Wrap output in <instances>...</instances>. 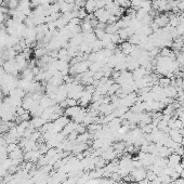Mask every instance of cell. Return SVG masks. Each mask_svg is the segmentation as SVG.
I'll return each instance as SVG.
<instances>
[{"label":"cell","instance_id":"cell-1","mask_svg":"<svg viewBox=\"0 0 184 184\" xmlns=\"http://www.w3.org/2000/svg\"><path fill=\"white\" fill-rule=\"evenodd\" d=\"M94 16H95V19L100 22V23H105L107 24L108 21H109V17H111V14H109V12L106 10L105 8L103 9H98L94 13Z\"/></svg>","mask_w":184,"mask_h":184},{"label":"cell","instance_id":"cell-2","mask_svg":"<svg viewBox=\"0 0 184 184\" xmlns=\"http://www.w3.org/2000/svg\"><path fill=\"white\" fill-rule=\"evenodd\" d=\"M146 171L147 170L144 167H142V168H134L130 172V174L133 176L135 182H139V181H141L146 178Z\"/></svg>","mask_w":184,"mask_h":184},{"label":"cell","instance_id":"cell-3","mask_svg":"<svg viewBox=\"0 0 184 184\" xmlns=\"http://www.w3.org/2000/svg\"><path fill=\"white\" fill-rule=\"evenodd\" d=\"M154 23L157 24V26L159 28H164L169 24V16H168V12L165 13V14H159L157 15L155 19H154Z\"/></svg>","mask_w":184,"mask_h":184},{"label":"cell","instance_id":"cell-4","mask_svg":"<svg viewBox=\"0 0 184 184\" xmlns=\"http://www.w3.org/2000/svg\"><path fill=\"white\" fill-rule=\"evenodd\" d=\"M181 161H182V157H181L180 155H178V154L176 153H172L168 157V165L167 166L170 167V168H174V166L180 164Z\"/></svg>","mask_w":184,"mask_h":184},{"label":"cell","instance_id":"cell-5","mask_svg":"<svg viewBox=\"0 0 184 184\" xmlns=\"http://www.w3.org/2000/svg\"><path fill=\"white\" fill-rule=\"evenodd\" d=\"M134 47L133 45H131L129 41H123V43H120V50H121V52H123L125 55H129V54L132 52V50L134 49Z\"/></svg>","mask_w":184,"mask_h":184},{"label":"cell","instance_id":"cell-6","mask_svg":"<svg viewBox=\"0 0 184 184\" xmlns=\"http://www.w3.org/2000/svg\"><path fill=\"white\" fill-rule=\"evenodd\" d=\"M115 107L113 106V104H101L100 108H99V112H100L102 115L106 116V115H109L112 114L113 112H114Z\"/></svg>","mask_w":184,"mask_h":184},{"label":"cell","instance_id":"cell-7","mask_svg":"<svg viewBox=\"0 0 184 184\" xmlns=\"http://www.w3.org/2000/svg\"><path fill=\"white\" fill-rule=\"evenodd\" d=\"M84 10L87 11L88 14H93L98 10L96 9L95 0H87V2L84 4Z\"/></svg>","mask_w":184,"mask_h":184},{"label":"cell","instance_id":"cell-8","mask_svg":"<svg viewBox=\"0 0 184 184\" xmlns=\"http://www.w3.org/2000/svg\"><path fill=\"white\" fill-rule=\"evenodd\" d=\"M164 92H165V95L166 98H170V99H173V98H176L178 96V91H176V89L173 87V86H168V87H166L164 88Z\"/></svg>","mask_w":184,"mask_h":184},{"label":"cell","instance_id":"cell-9","mask_svg":"<svg viewBox=\"0 0 184 184\" xmlns=\"http://www.w3.org/2000/svg\"><path fill=\"white\" fill-rule=\"evenodd\" d=\"M77 125H78V123H74L73 120H70V121H69V123H67V125H66L65 127H64V129L62 130L61 133L63 134L64 137H65V135H68V134L70 133V132H73V131L75 130V129H76Z\"/></svg>","mask_w":184,"mask_h":184},{"label":"cell","instance_id":"cell-10","mask_svg":"<svg viewBox=\"0 0 184 184\" xmlns=\"http://www.w3.org/2000/svg\"><path fill=\"white\" fill-rule=\"evenodd\" d=\"M31 125L35 127V128H37V129H40L45 123H48V120H46L45 118H42L41 116H39V117H34V118L31 119Z\"/></svg>","mask_w":184,"mask_h":184},{"label":"cell","instance_id":"cell-11","mask_svg":"<svg viewBox=\"0 0 184 184\" xmlns=\"http://www.w3.org/2000/svg\"><path fill=\"white\" fill-rule=\"evenodd\" d=\"M80 109H81V106H79V105L73 106V107H67L64 109V115L67 116V117H74Z\"/></svg>","mask_w":184,"mask_h":184},{"label":"cell","instance_id":"cell-12","mask_svg":"<svg viewBox=\"0 0 184 184\" xmlns=\"http://www.w3.org/2000/svg\"><path fill=\"white\" fill-rule=\"evenodd\" d=\"M23 152L21 150V147H17L15 151L9 153V158H11L12 160H14V159H23Z\"/></svg>","mask_w":184,"mask_h":184},{"label":"cell","instance_id":"cell-13","mask_svg":"<svg viewBox=\"0 0 184 184\" xmlns=\"http://www.w3.org/2000/svg\"><path fill=\"white\" fill-rule=\"evenodd\" d=\"M119 27L117 26V24H107L106 25V28H105V33L108 35H113V34H117L118 33Z\"/></svg>","mask_w":184,"mask_h":184},{"label":"cell","instance_id":"cell-14","mask_svg":"<svg viewBox=\"0 0 184 184\" xmlns=\"http://www.w3.org/2000/svg\"><path fill=\"white\" fill-rule=\"evenodd\" d=\"M117 34L119 35L120 39L123 41H127V39H129V33H128V27L127 28H119L118 33Z\"/></svg>","mask_w":184,"mask_h":184},{"label":"cell","instance_id":"cell-15","mask_svg":"<svg viewBox=\"0 0 184 184\" xmlns=\"http://www.w3.org/2000/svg\"><path fill=\"white\" fill-rule=\"evenodd\" d=\"M170 82H171V79H169L168 77H161L158 80V86H160L161 88H166L170 86Z\"/></svg>","mask_w":184,"mask_h":184},{"label":"cell","instance_id":"cell-16","mask_svg":"<svg viewBox=\"0 0 184 184\" xmlns=\"http://www.w3.org/2000/svg\"><path fill=\"white\" fill-rule=\"evenodd\" d=\"M120 88V86H119L118 84H112L111 87L108 88V91H107V93H108V95H113V94H115L116 92L118 91V89Z\"/></svg>","mask_w":184,"mask_h":184},{"label":"cell","instance_id":"cell-17","mask_svg":"<svg viewBox=\"0 0 184 184\" xmlns=\"http://www.w3.org/2000/svg\"><path fill=\"white\" fill-rule=\"evenodd\" d=\"M58 153H59V150L56 148V147H51V148H49V150H48V152H47V154H46V156L49 158V159H50V158L54 157V156H55V155H56Z\"/></svg>","mask_w":184,"mask_h":184},{"label":"cell","instance_id":"cell-18","mask_svg":"<svg viewBox=\"0 0 184 184\" xmlns=\"http://www.w3.org/2000/svg\"><path fill=\"white\" fill-rule=\"evenodd\" d=\"M156 178H157V176H156L152 170H147V171H146V179H147L148 181L152 182V181H154Z\"/></svg>","mask_w":184,"mask_h":184},{"label":"cell","instance_id":"cell-19","mask_svg":"<svg viewBox=\"0 0 184 184\" xmlns=\"http://www.w3.org/2000/svg\"><path fill=\"white\" fill-rule=\"evenodd\" d=\"M78 132H77L76 130H74L73 132H70V133L67 135V140L68 141H76V139H77V137H78Z\"/></svg>","mask_w":184,"mask_h":184},{"label":"cell","instance_id":"cell-20","mask_svg":"<svg viewBox=\"0 0 184 184\" xmlns=\"http://www.w3.org/2000/svg\"><path fill=\"white\" fill-rule=\"evenodd\" d=\"M66 102H67V107H73V106L78 105V101L74 100V99H69V98H67V99H66Z\"/></svg>","mask_w":184,"mask_h":184},{"label":"cell","instance_id":"cell-21","mask_svg":"<svg viewBox=\"0 0 184 184\" xmlns=\"http://www.w3.org/2000/svg\"><path fill=\"white\" fill-rule=\"evenodd\" d=\"M17 147H20V146L16 143H10V144L7 145V151H8V153H11L13 151H15Z\"/></svg>","mask_w":184,"mask_h":184},{"label":"cell","instance_id":"cell-22","mask_svg":"<svg viewBox=\"0 0 184 184\" xmlns=\"http://www.w3.org/2000/svg\"><path fill=\"white\" fill-rule=\"evenodd\" d=\"M75 130L78 132L79 134H81V133H84L86 132V127H84V123H78L77 125V127H76V129Z\"/></svg>","mask_w":184,"mask_h":184},{"label":"cell","instance_id":"cell-23","mask_svg":"<svg viewBox=\"0 0 184 184\" xmlns=\"http://www.w3.org/2000/svg\"><path fill=\"white\" fill-rule=\"evenodd\" d=\"M40 137H41V133H40V131H35L34 133L31 134V139L33 140V141H38L39 139H40Z\"/></svg>","mask_w":184,"mask_h":184},{"label":"cell","instance_id":"cell-24","mask_svg":"<svg viewBox=\"0 0 184 184\" xmlns=\"http://www.w3.org/2000/svg\"><path fill=\"white\" fill-rule=\"evenodd\" d=\"M20 117H21V119H22V121H24V120H31V113H29L28 111H26L23 115L20 116Z\"/></svg>","mask_w":184,"mask_h":184},{"label":"cell","instance_id":"cell-25","mask_svg":"<svg viewBox=\"0 0 184 184\" xmlns=\"http://www.w3.org/2000/svg\"><path fill=\"white\" fill-rule=\"evenodd\" d=\"M170 178L172 179V181L176 180V179H179V178H180V173L176 172V170H173L172 172H171V174H170Z\"/></svg>","mask_w":184,"mask_h":184},{"label":"cell","instance_id":"cell-26","mask_svg":"<svg viewBox=\"0 0 184 184\" xmlns=\"http://www.w3.org/2000/svg\"><path fill=\"white\" fill-rule=\"evenodd\" d=\"M25 112H26V111H25V109H24L22 106H20V107L16 108V116H22L24 113H25Z\"/></svg>","mask_w":184,"mask_h":184},{"label":"cell","instance_id":"cell-27","mask_svg":"<svg viewBox=\"0 0 184 184\" xmlns=\"http://www.w3.org/2000/svg\"><path fill=\"white\" fill-rule=\"evenodd\" d=\"M148 183H150V181L147 180L146 178H145V179H143V180L139 181V182H138V184H148Z\"/></svg>","mask_w":184,"mask_h":184},{"label":"cell","instance_id":"cell-28","mask_svg":"<svg viewBox=\"0 0 184 184\" xmlns=\"http://www.w3.org/2000/svg\"><path fill=\"white\" fill-rule=\"evenodd\" d=\"M121 184H131V183H129V182H123Z\"/></svg>","mask_w":184,"mask_h":184},{"label":"cell","instance_id":"cell-29","mask_svg":"<svg viewBox=\"0 0 184 184\" xmlns=\"http://www.w3.org/2000/svg\"><path fill=\"white\" fill-rule=\"evenodd\" d=\"M181 15H182V16L184 17V11H183V12H181Z\"/></svg>","mask_w":184,"mask_h":184},{"label":"cell","instance_id":"cell-30","mask_svg":"<svg viewBox=\"0 0 184 184\" xmlns=\"http://www.w3.org/2000/svg\"><path fill=\"white\" fill-rule=\"evenodd\" d=\"M176 1H180V0H176Z\"/></svg>","mask_w":184,"mask_h":184},{"label":"cell","instance_id":"cell-31","mask_svg":"<svg viewBox=\"0 0 184 184\" xmlns=\"http://www.w3.org/2000/svg\"><path fill=\"white\" fill-rule=\"evenodd\" d=\"M152 1H154V0H152Z\"/></svg>","mask_w":184,"mask_h":184}]
</instances>
